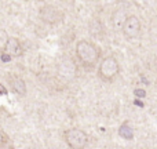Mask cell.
<instances>
[{"label": "cell", "instance_id": "obj_6", "mask_svg": "<svg viewBox=\"0 0 157 149\" xmlns=\"http://www.w3.org/2000/svg\"><path fill=\"white\" fill-rule=\"evenodd\" d=\"M4 51L7 53L8 57H19L22 54V47H21V43H19L18 39L15 37H10L7 39L4 44Z\"/></svg>", "mask_w": 157, "mask_h": 149}, {"label": "cell", "instance_id": "obj_9", "mask_svg": "<svg viewBox=\"0 0 157 149\" xmlns=\"http://www.w3.org/2000/svg\"><path fill=\"white\" fill-rule=\"evenodd\" d=\"M119 135L124 139H132L134 138V128L128 122H124L119 127Z\"/></svg>", "mask_w": 157, "mask_h": 149}, {"label": "cell", "instance_id": "obj_2", "mask_svg": "<svg viewBox=\"0 0 157 149\" xmlns=\"http://www.w3.org/2000/svg\"><path fill=\"white\" fill-rule=\"evenodd\" d=\"M120 72L119 61L114 57H105L98 68V76L103 81H112Z\"/></svg>", "mask_w": 157, "mask_h": 149}, {"label": "cell", "instance_id": "obj_4", "mask_svg": "<svg viewBox=\"0 0 157 149\" xmlns=\"http://www.w3.org/2000/svg\"><path fill=\"white\" fill-rule=\"evenodd\" d=\"M40 18L43 19L46 24L50 25H55L62 22L63 19V13L59 10L58 7L51 4H46L40 8Z\"/></svg>", "mask_w": 157, "mask_h": 149}, {"label": "cell", "instance_id": "obj_1", "mask_svg": "<svg viewBox=\"0 0 157 149\" xmlns=\"http://www.w3.org/2000/svg\"><path fill=\"white\" fill-rule=\"evenodd\" d=\"M76 54L81 64L94 66L101 58V50L90 40H80L76 44Z\"/></svg>", "mask_w": 157, "mask_h": 149}, {"label": "cell", "instance_id": "obj_12", "mask_svg": "<svg viewBox=\"0 0 157 149\" xmlns=\"http://www.w3.org/2000/svg\"><path fill=\"white\" fill-rule=\"evenodd\" d=\"M156 69H157V62H156Z\"/></svg>", "mask_w": 157, "mask_h": 149}, {"label": "cell", "instance_id": "obj_3", "mask_svg": "<svg viewBox=\"0 0 157 149\" xmlns=\"http://www.w3.org/2000/svg\"><path fill=\"white\" fill-rule=\"evenodd\" d=\"M65 142L72 149H84L88 144V137L80 128H69L65 131Z\"/></svg>", "mask_w": 157, "mask_h": 149}, {"label": "cell", "instance_id": "obj_11", "mask_svg": "<svg viewBox=\"0 0 157 149\" xmlns=\"http://www.w3.org/2000/svg\"><path fill=\"white\" fill-rule=\"evenodd\" d=\"M135 95L139 98H145L146 97V91L145 90H135Z\"/></svg>", "mask_w": 157, "mask_h": 149}, {"label": "cell", "instance_id": "obj_10", "mask_svg": "<svg viewBox=\"0 0 157 149\" xmlns=\"http://www.w3.org/2000/svg\"><path fill=\"white\" fill-rule=\"evenodd\" d=\"M6 141H7V137H6V134L3 133L2 130H0V148L6 144Z\"/></svg>", "mask_w": 157, "mask_h": 149}, {"label": "cell", "instance_id": "obj_5", "mask_svg": "<svg viewBox=\"0 0 157 149\" xmlns=\"http://www.w3.org/2000/svg\"><path fill=\"white\" fill-rule=\"evenodd\" d=\"M121 30L125 37L130 39V40L138 39L141 36V21H139V18L136 15H128Z\"/></svg>", "mask_w": 157, "mask_h": 149}, {"label": "cell", "instance_id": "obj_7", "mask_svg": "<svg viewBox=\"0 0 157 149\" xmlns=\"http://www.w3.org/2000/svg\"><path fill=\"white\" fill-rule=\"evenodd\" d=\"M128 18V15L125 14V10L124 8H116L112 14V26L113 29H123V25H124L125 19Z\"/></svg>", "mask_w": 157, "mask_h": 149}, {"label": "cell", "instance_id": "obj_8", "mask_svg": "<svg viewBox=\"0 0 157 149\" xmlns=\"http://www.w3.org/2000/svg\"><path fill=\"white\" fill-rule=\"evenodd\" d=\"M10 87L14 92H17L18 95H25L26 94V83L24 79H21L19 76H11L8 79Z\"/></svg>", "mask_w": 157, "mask_h": 149}]
</instances>
